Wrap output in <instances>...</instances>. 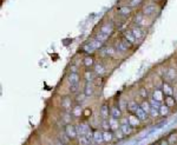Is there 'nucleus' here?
<instances>
[{
    "label": "nucleus",
    "mask_w": 177,
    "mask_h": 145,
    "mask_svg": "<svg viewBox=\"0 0 177 145\" xmlns=\"http://www.w3.org/2000/svg\"><path fill=\"white\" fill-rule=\"evenodd\" d=\"M65 135L70 137V139H73L78 136L77 133V129H76V126L72 125V124H66L65 125Z\"/></svg>",
    "instance_id": "nucleus-1"
},
{
    "label": "nucleus",
    "mask_w": 177,
    "mask_h": 145,
    "mask_svg": "<svg viewBox=\"0 0 177 145\" xmlns=\"http://www.w3.org/2000/svg\"><path fill=\"white\" fill-rule=\"evenodd\" d=\"M112 31H113V27H112L111 25H109V24L103 25L102 28H100V32L104 33V34H106V35H110V34L112 33Z\"/></svg>",
    "instance_id": "nucleus-23"
},
{
    "label": "nucleus",
    "mask_w": 177,
    "mask_h": 145,
    "mask_svg": "<svg viewBox=\"0 0 177 145\" xmlns=\"http://www.w3.org/2000/svg\"><path fill=\"white\" fill-rule=\"evenodd\" d=\"M129 45H131V44H130L128 40L123 39V40H119V41L117 43L116 48H117L118 51H120V52H125V51L129 48Z\"/></svg>",
    "instance_id": "nucleus-4"
},
{
    "label": "nucleus",
    "mask_w": 177,
    "mask_h": 145,
    "mask_svg": "<svg viewBox=\"0 0 177 145\" xmlns=\"http://www.w3.org/2000/svg\"><path fill=\"white\" fill-rule=\"evenodd\" d=\"M71 72H77V67L73 65L72 67H71Z\"/></svg>",
    "instance_id": "nucleus-46"
},
{
    "label": "nucleus",
    "mask_w": 177,
    "mask_h": 145,
    "mask_svg": "<svg viewBox=\"0 0 177 145\" xmlns=\"http://www.w3.org/2000/svg\"><path fill=\"white\" fill-rule=\"evenodd\" d=\"M143 110L149 115V112H150V108H151V104H150V102H147V100H144V102H142V104L139 105Z\"/></svg>",
    "instance_id": "nucleus-29"
},
{
    "label": "nucleus",
    "mask_w": 177,
    "mask_h": 145,
    "mask_svg": "<svg viewBox=\"0 0 177 145\" xmlns=\"http://www.w3.org/2000/svg\"><path fill=\"white\" fill-rule=\"evenodd\" d=\"M149 115H150L151 117H157V116L159 115V110H158V108H155V107H152V106H151Z\"/></svg>",
    "instance_id": "nucleus-36"
},
{
    "label": "nucleus",
    "mask_w": 177,
    "mask_h": 145,
    "mask_svg": "<svg viewBox=\"0 0 177 145\" xmlns=\"http://www.w3.org/2000/svg\"><path fill=\"white\" fill-rule=\"evenodd\" d=\"M110 116L113 117V118L119 119V118L122 117V110H120L118 106H112V107L110 108Z\"/></svg>",
    "instance_id": "nucleus-6"
},
{
    "label": "nucleus",
    "mask_w": 177,
    "mask_h": 145,
    "mask_svg": "<svg viewBox=\"0 0 177 145\" xmlns=\"http://www.w3.org/2000/svg\"><path fill=\"white\" fill-rule=\"evenodd\" d=\"M168 142H169V144H175L177 142V133H171L168 138Z\"/></svg>",
    "instance_id": "nucleus-34"
},
{
    "label": "nucleus",
    "mask_w": 177,
    "mask_h": 145,
    "mask_svg": "<svg viewBox=\"0 0 177 145\" xmlns=\"http://www.w3.org/2000/svg\"><path fill=\"white\" fill-rule=\"evenodd\" d=\"M163 95H164L163 91H161V90H156V91H153V93H152V99H155L158 103H162L164 100Z\"/></svg>",
    "instance_id": "nucleus-10"
},
{
    "label": "nucleus",
    "mask_w": 177,
    "mask_h": 145,
    "mask_svg": "<svg viewBox=\"0 0 177 145\" xmlns=\"http://www.w3.org/2000/svg\"><path fill=\"white\" fill-rule=\"evenodd\" d=\"M62 107L64 108V110H66V111L71 110V108L73 107L72 106V100H71V98L68 96H64L62 98Z\"/></svg>",
    "instance_id": "nucleus-2"
},
{
    "label": "nucleus",
    "mask_w": 177,
    "mask_h": 145,
    "mask_svg": "<svg viewBox=\"0 0 177 145\" xmlns=\"http://www.w3.org/2000/svg\"><path fill=\"white\" fill-rule=\"evenodd\" d=\"M93 140H95L97 144L104 142V138H103V131H99V130L93 131Z\"/></svg>",
    "instance_id": "nucleus-21"
},
{
    "label": "nucleus",
    "mask_w": 177,
    "mask_h": 145,
    "mask_svg": "<svg viewBox=\"0 0 177 145\" xmlns=\"http://www.w3.org/2000/svg\"><path fill=\"white\" fill-rule=\"evenodd\" d=\"M102 54L103 56H106V57H115L116 54V50L113 47H106L102 51Z\"/></svg>",
    "instance_id": "nucleus-19"
},
{
    "label": "nucleus",
    "mask_w": 177,
    "mask_h": 145,
    "mask_svg": "<svg viewBox=\"0 0 177 145\" xmlns=\"http://www.w3.org/2000/svg\"><path fill=\"white\" fill-rule=\"evenodd\" d=\"M109 123H110V129H111L112 131H117V130H118V128H119V123H118V119H117V118L111 117V118L109 119Z\"/></svg>",
    "instance_id": "nucleus-20"
},
{
    "label": "nucleus",
    "mask_w": 177,
    "mask_h": 145,
    "mask_svg": "<svg viewBox=\"0 0 177 145\" xmlns=\"http://www.w3.org/2000/svg\"><path fill=\"white\" fill-rule=\"evenodd\" d=\"M156 10H157V7H156L153 4L147 5V6L143 8V14H144V15H151V14H153V13L156 12Z\"/></svg>",
    "instance_id": "nucleus-7"
},
{
    "label": "nucleus",
    "mask_w": 177,
    "mask_h": 145,
    "mask_svg": "<svg viewBox=\"0 0 177 145\" xmlns=\"http://www.w3.org/2000/svg\"><path fill=\"white\" fill-rule=\"evenodd\" d=\"M90 142L86 138V136H79V145H88Z\"/></svg>",
    "instance_id": "nucleus-33"
},
{
    "label": "nucleus",
    "mask_w": 177,
    "mask_h": 145,
    "mask_svg": "<svg viewBox=\"0 0 177 145\" xmlns=\"http://www.w3.org/2000/svg\"><path fill=\"white\" fill-rule=\"evenodd\" d=\"M90 44H91V45H92V46H93L96 50H98V48L100 50V48H102V46H103V44H102L100 41H98L96 38H95L93 40H91V41H90Z\"/></svg>",
    "instance_id": "nucleus-32"
},
{
    "label": "nucleus",
    "mask_w": 177,
    "mask_h": 145,
    "mask_svg": "<svg viewBox=\"0 0 177 145\" xmlns=\"http://www.w3.org/2000/svg\"><path fill=\"white\" fill-rule=\"evenodd\" d=\"M152 145H157V144H152Z\"/></svg>",
    "instance_id": "nucleus-48"
},
{
    "label": "nucleus",
    "mask_w": 177,
    "mask_h": 145,
    "mask_svg": "<svg viewBox=\"0 0 177 145\" xmlns=\"http://www.w3.org/2000/svg\"><path fill=\"white\" fill-rule=\"evenodd\" d=\"M169 108H170L169 106H167L165 104H162L161 107H159V115L163 116V117L168 116V115H169Z\"/></svg>",
    "instance_id": "nucleus-25"
},
{
    "label": "nucleus",
    "mask_w": 177,
    "mask_h": 145,
    "mask_svg": "<svg viewBox=\"0 0 177 145\" xmlns=\"http://www.w3.org/2000/svg\"><path fill=\"white\" fill-rule=\"evenodd\" d=\"M139 95H140L142 98H148V91H147V88L142 87V88L139 90Z\"/></svg>",
    "instance_id": "nucleus-39"
},
{
    "label": "nucleus",
    "mask_w": 177,
    "mask_h": 145,
    "mask_svg": "<svg viewBox=\"0 0 177 145\" xmlns=\"http://www.w3.org/2000/svg\"><path fill=\"white\" fill-rule=\"evenodd\" d=\"M84 113H85V116H86V117L91 116V110H90V108H86V110L84 111Z\"/></svg>",
    "instance_id": "nucleus-43"
},
{
    "label": "nucleus",
    "mask_w": 177,
    "mask_h": 145,
    "mask_svg": "<svg viewBox=\"0 0 177 145\" xmlns=\"http://www.w3.org/2000/svg\"><path fill=\"white\" fill-rule=\"evenodd\" d=\"M85 98H86V95H85V93L83 92V93H80V95H78V96L76 97V100H77L78 103H79V102L82 103V102H83V100H84Z\"/></svg>",
    "instance_id": "nucleus-40"
},
{
    "label": "nucleus",
    "mask_w": 177,
    "mask_h": 145,
    "mask_svg": "<svg viewBox=\"0 0 177 145\" xmlns=\"http://www.w3.org/2000/svg\"><path fill=\"white\" fill-rule=\"evenodd\" d=\"M55 145H66L65 143H63L62 140H58V142H56V144Z\"/></svg>",
    "instance_id": "nucleus-45"
},
{
    "label": "nucleus",
    "mask_w": 177,
    "mask_h": 145,
    "mask_svg": "<svg viewBox=\"0 0 177 145\" xmlns=\"http://www.w3.org/2000/svg\"><path fill=\"white\" fill-rule=\"evenodd\" d=\"M84 79L86 80V81H93V79H95V73L92 71H86L85 73H84Z\"/></svg>",
    "instance_id": "nucleus-26"
},
{
    "label": "nucleus",
    "mask_w": 177,
    "mask_h": 145,
    "mask_svg": "<svg viewBox=\"0 0 177 145\" xmlns=\"http://www.w3.org/2000/svg\"><path fill=\"white\" fill-rule=\"evenodd\" d=\"M102 128H103L104 130H111V129H110V123H109V120L103 119V122H102Z\"/></svg>",
    "instance_id": "nucleus-38"
},
{
    "label": "nucleus",
    "mask_w": 177,
    "mask_h": 145,
    "mask_svg": "<svg viewBox=\"0 0 177 145\" xmlns=\"http://www.w3.org/2000/svg\"><path fill=\"white\" fill-rule=\"evenodd\" d=\"M117 12H118V14L122 15V17H128V15H130V13H131V8L128 7V6H123V7H119V8L117 10Z\"/></svg>",
    "instance_id": "nucleus-16"
},
{
    "label": "nucleus",
    "mask_w": 177,
    "mask_h": 145,
    "mask_svg": "<svg viewBox=\"0 0 177 145\" xmlns=\"http://www.w3.org/2000/svg\"><path fill=\"white\" fill-rule=\"evenodd\" d=\"M76 129H77V133H78V136H85L86 135V132L90 130V128L86 125V124H78L77 126H76Z\"/></svg>",
    "instance_id": "nucleus-5"
},
{
    "label": "nucleus",
    "mask_w": 177,
    "mask_h": 145,
    "mask_svg": "<svg viewBox=\"0 0 177 145\" xmlns=\"http://www.w3.org/2000/svg\"><path fill=\"white\" fill-rule=\"evenodd\" d=\"M164 104L167 105V106H169V107H172V106H175V103H176V100H175V98L172 97V96H165V98H164Z\"/></svg>",
    "instance_id": "nucleus-24"
},
{
    "label": "nucleus",
    "mask_w": 177,
    "mask_h": 145,
    "mask_svg": "<svg viewBox=\"0 0 177 145\" xmlns=\"http://www.w3.org/2000/svg\"><path fill=\"white\" fill-rule=\"evenodd\" d=\"M120 130H122V132L124 133V135H130L131 133V131H132V126L129 124V123H127V124H120Z\"/></svg>",
    "instance_id": "nucleus-18"
},
{
    "label": "nucleus",
    "mask_w": 177,
    "mask_h": 145,
    "mask_svg": "<svg viewBox=\"0 0 177 145\" xmlns=\"http://www.w3.org/2000/svg\"><path fill=\"white\" fill-rule=\"evenodd\" d=\"M84 50H85V51H87V52H93L96 48H95V47H93V46H92L90 43H88L87 45H85V48H84Z\"/></svg>",
    "instance_id": "nucleus-41"
},
{
    "label": "nucleus",
    "mask_w": 177,
    "mask_h": 145,
    "mask_svg": "<svg viewBox=\"0 0 177 145\" xmlns=\"http://www.w3.org/2000/svg\"><path fill=\"white\" fill-rule=\"evenodd\" d=\"M62 120L66 124H70L71 122V113H64V116L62 117Z\"/></svg>",
    "instance_id": "nucleus-37"
},
{
    "label": "nucleus",
    "mask_w": 177,
    "mask_h": 145,
    "mask_svg": "<svg viewBox=\"0 0 177 145\" xmlns=\"http://www.w3.org/2000/svg\"><path fill=\"white\" fill-rule=\"evenodd\" d=\"M124 39L128 40V41H129L131 45L136 43V37L133 35L132 31H125V32H124Z\"/></svg>",
    "instance_id": "nucleus-9"
},
{
    "label": "nucleus",
    "mask_w": 177,
    "mask_h": 145,
    "mask_svg": "<svg viewBox=\"0 0 177 145\" xmlns=\"http://www.w3.org/2000/svg\"><path fill=\"white\" fill-rule=\"evenodd\" d=\"M103 138H104V142H111L112 132H110V130H104L103 131Z\"/></svg>",
    "instance_id": "nucleus-30"
},
{
    "label": "nucleus",
    "mask_w": 177,
    "mask_h": 145,
    "mask_svg": "<svg viewBox=\"0 0 177 145\" xmlns=\"http://www.w3.org/2000/svg\"><path fill=\"white\" fill-rule=\"evenodd\" d=\"M84 93L86 95V97H91L93 95V85L91 81H86L85 88H84Z\"/></svg>",
    "instance_id": "nucleus-12"
},
{
    "label": "nucleus",
    "mask_w": 177,
    "mask_h": 145,
    "mask_svg": "<svg viewBox=\"0 0 177 145\" xmlns=\"http://www.w3.org/2000/svg\"><path fill=\"white\" fill-rule=\"evenodd\" d=\"M95 72L98 75V76H103L105 73V67L102 65V64H97L95 66Z\"/></svg>",
    "instance_id": "nucleus-28"
},
{
    "label": "nucleus",
    "mask_w": 177,
    "mask_h": 145,
    "mask_svg": "<svg viewBox=\"0 0 177 145\" xmlns=\"http://www.w3.org/2000/svg\"><path fill=\"white\" fill-rule=\"evenodd\" d=\"M131 31H132L133 35L136 37V39H143V32H142V28H140L139 26L133 27Z\"/></svg>",
    "instance_id": "nucleus-22"
},
{
    "label": "nucleus",
    "mask_w": 177,
    "mask_h": 145,
    "mask_svg": "<svg viewBox=\"0 0 177 145\" xmlns=\"http://www.w3.org/2000/svg\"><path fill=\"white\" fill-rule=\"evenodd\" d=\"M84 111H83V108L80 107V105L79 104H77V105H75L73 107H72V116L73 117H76V118H78V117H80L82 116V113H83Z\"/></svg>",
    "instance_id": "nucleus-15"
},
{
    "label": "nucleus",
    "mask_w": 177,
    "mask_h": 145,
    "mask_svg": "<svg viewBox=\"0 0 177 145\" xmlns=\"http://www.w3.org/2000/svg\"><path fill=\"white\" fill-rule=\"evenodd\" d=\"M135 113H136V116H137V117L140 119V122H144V120L148 118V113H147V112H145V111H144V110H143V108H142L140 106L137 108V111H136Z\"/></svg>",
    "instance_id": "nucleus-14"
},
{
    "label": "nucleus",
    "mask_w": 177,
    "mask_h": 145,
    "mask_svg": "<svg viewBox=\"0 0 177 145\" xmlns=\"http://www.w3.org/2000/svg\"><path fill=\"white\" fill-rule=\"evenodd\" d=\"M79 88V84H71L70 85V92L71 93H76Z\"/></svg>",
    "instance_id": "nucleus-35"
},
{
    "label": "nucleus",
    "mask_w": 177,
    "mask_h": 145,
    "mask_svg": "<svg viewBox=\"0 0 177 145\" xmlns=\"http://www.w3.org/2000/svg\"><path fill=\"white\" fill-rule=\"evenodd\" d=\"M109 115H110V110H109L108 104H103L100 106V116H102V118L103 119L109 118Z\"/></svg>",
    "instance_id": "nucleus-8"
},
{
    "label": "nucleus",
    "mask_w": 177,
    "mask_h": 145,
    "mask_svg": "<svg viewBox=\"0 0 177 145\" xmlns=\"http://www.w3.org/2000/svg\"><path fill=\"white\" fill-rule=\"evenodd\" d=\"M68 81H70V84H79L78 72H71V73L68 75Z\"/></svg>",
    "instance_id": "nucleus-13"
},
{
    "label": "nucleus",
    "mask_w": 177,
    "mask_h": 145,
    "mask_svg": "<svg viewBox=\"0 0 177 145\" xmlns=\"http://www.w3.org/2000/svg\"><path fill=\"white\" fill-rule=\"evenodd\" d=\"M108 38H109V35H106V34H104V33H98L97 35H96V39L98 40V41H100L102 44H104L106 40H108Z\"/></svg>",
    "instance_id": "nucleus-31"
},
{
    "label": "nucleus",
    "mask_w": 177,
    "mask_h": 145,
    "mask_svg": "<svg viewBox=\"0 0 177 145\" xmlns=\"http://www.w3.org/2000/svg\"><path fill=\"white\" fill-rule=\"evenodd\" d=\"M138 107H139V106H138V104H137L135 100L129 102L128 105H127V108H128V111H129L130 113H135V112L137 111V108H138Z\"/></svg>",
    "instance_id": "nucleus-17"
},
{
    "label": "nucleus",
    "mask_w": 177,
    "mask_h": 145,
    "mask_svg": "<svg viewBox=\"0 0 177 145\" xmlns=\"http://www.w3.org/2000/svg\"><path fill=\"white\" fill-rule=\"evenodd\" d=\"M176 99H177V92H176Z\"/></svg>",
    "instance_id": "nucleus-47"
},
{
    "label": "nucleus",
    "mask_w": 177,
    "mask_h": 145,
    "mask_svg": "<svg viewBox=\"0 0 177 145\" xmlns=\"http://www.w3.org/2000/svg\"><path fill=\"white\" fill-rule=\"evenodd\" d=\"M162 91L165 96H172L174 95V88L172 86L169 84V83H164L163 84V87H162Z\"/></svg>",
    "instance_id": "nucleus-11"
},
{
    "label": "nucleus",
    "mask_w": 177,
    "mask_h": 145,
    "mask_svg": "<svg viewBox=\"0 0 177 145\" xmlns=\"http://www.w3.org/2000/svg\"><path fill=\"white\" fill-rule=\"evenodd\" d=\"M116 136H117V138H123L125 135L122 132V130H117V131H116Z\"/></svg>",
    "instance_id": "nucleus-42"
},
{
    "label": "nucleus",
    "mask_w": 177,
    "mask_h": 145,
    "mask_svg": "<svg viewBox=\"0 0 177 145\" xmlns=\"http://www.w3.org/2000/svg\"><path fill=\"white\" fill-rule=\"evenodd\" d=\"M159 145H170V144H169L168 139H167V140H165V139H163V140H162L161 143H159Z\"/></svg>",
    "instance_id": "nucleus-44"
},
{
    "label": "nucleus",
    "mask_w": 177,
    "mask_h": 145,
    "mask_svg": "<svg viewBox=\"0 0 177 145\" xmlns=\"http://www.w3.org/2000/svg\"><path fill=\"white\" fill-rule=\"evenodd\" d=\"M83 65H84L85 67H90V66H92V65H93V58L90 57V56L85 57V58L83 59Z\"/></svg>",
    "instance_id": "nucleus-27"
},
{
    "label": "nucleus",
    "mask_w": 177,
    "mask_h": 145,
    "mask_svg": "<svg viewBox=\"0 0 177 145\" xmlns=\"http://www.w3.org/2000/svg\"><path fill=\"white\" fill-rule=\"evenodd\" d=\"M128 120H129V124L132 126V128H137V126H139V124H140V119L136 116V113L129 115Z\"/></svg>",
    "instance_id": "nucleus-3"
}]
</instances>
